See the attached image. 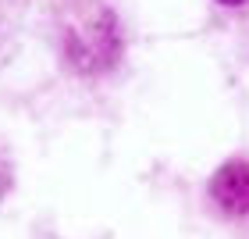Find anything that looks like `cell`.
<instances>
[{
	"label": "cell",
	"mask_w": 249,
	"mask_h": 239,
	"mask_svg": "<svg viewBox=\"0 0 249 239\" xmlns=\"http://www.w3.org/2000/svg\"><path fill=\"white\" fill-rule=\"evenodd\" d=\"M64 54L78 72L96 75L107 72L121 54V36H118V18L107 7H96L82 21L68 25L64 32Z\"/></svg>",
	"instance_id": "obj_1"
},
{
	"label": "cell",
	"mask_w": 249,
	"mask_h": 239,
	"mask_svg": "<svg viewBox=\"0 0 249 239\" xmlns=\"http://www.w3.org/2000/svg\"><path fill=\"white\" fill-rule=\"evenodd\" d=\"M210 197L228 214H249V161H228L210 182Z\"/></svg>",
	"instance_id": "obj_2"
},
{
	"label": "cell",
	"mask_w": 249,
	"mask_h": 239,
	"mask_svg": "<svg viewBox=\"0 0 249 239\" xmlns=\"http://www.w3.org/2000/svg\"><path fill=\"white\" fill-rule=\"evenodd\" d=\"M221 4H228V7H239V4H246V0H221Z\"/></svg>",
	"instance_id": "obj_3"
},
{
	"label": "cell",
	"mask_w": 249,
	"mask_h": 239,
	"mask_svg": "<svg viewBox=\"0 0 249 239\" xmlns=\"http://www.w3.org/2000/svg\"><path fill=\"white\" fill-rule=\"evenodd\" d=\"M0 193H4V168H0Z\"/></svg>",
	"instance_id": "obj_4"
}]
</instances>
